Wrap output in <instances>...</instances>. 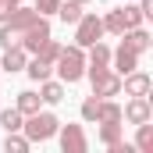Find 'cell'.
<instances>
[{"label": "cell", "instance_id": "1", "mask_svg": "<svg viewBox=\"0 0 153 153\" xmlns=\"http://www.w3.org/2000/svg\"><path fill=\"white\" fill-rule=\"evenodd\" d=\"M53 68H57L61 82H68V85L78 82V78L85 75V50H82V46H61V53H57Z\"/></svg>", "mask_w": 153, "mask_h": 153}, {"label": "cell", "instance_id": "2", "mask_svg": "<svg viewBox=\"0 0 153 153\" xmlns=\"http://www.w3.org/2000/svg\"><path fill=\"white\" fill-rule=\"evenodd\" d=\"M57 128H61V121L50 114V111H36V114H29L22 121V132H25L29 143H46V139H53Z\"/></svg>", "mask_w": 153, "mask_h": 153}, {"label": "cell", "instance_id": "3", "mask_svg": "<svg viewBox=\"0 0 153 153\" xmlns=\"http://www.w3.org/2000/svg\"><path fill=\"white\" fill-rule=\"evenodd\" d=\"M100 36H103V22H100L96 14H82L75 22V46L85 50V46H93Z\"/></svg>", "mask_w": 153, "mask_h": 153}, {"label": "cell", "instance_id": "4", "mask_svg": "<svg viewBox=\"0 0 153 153\" xmlns=\"http://www.w3.org/2000/svg\"><path fill=\"white\" fill-rule=\"evenodd\" d=\"M46 39H50V22L39 14V22H32V25L22 32V50H25V53H36Z\"/></svg>", "mask_w": 153, "mask_h": 153}, {"label": "cell", "instance_id": "5", "mask_svg": "<svg viewBox=\"0 0 153 153\" xmlns=\"http://www.w3.org/2000/svg\"><path fill=\"white\" fill-rule=\"evenodd\" d=\"M89 78H93V96H100V100L121 93V75L111 71V68H103V71H96V75H89Z\"/></svg>", "mask_w": 153, "mask_h": 153}, {"label": "cell", "instance_id": "6", "mask_svg": "<svg viewBox=\"0 0 153 153\" xmlns=\"http://www.w3.org/2000/svg\"><path fill=\"white\" fill-rule=\"evenodd\" d=\"M57 135H61V150H64V153H85V150H89L82 125H61Z\"/></svg>", "mask_w": 153, "mask_h": 153}, {"label": "cell", "instance_id": "7", "mask_svg": "<svg viewBox=\"0 0 153 153\" xmlns=\"http://www.w3.org/2000/svg\"><path fill=\"white\" fill-rule=\"evenodd\" d=\"M153 117V107L146 96H132L128 103H125V111H121V121H128V125H143V121H150Z\"/></svg>", "mask_w": 153, "mask_h": 153}, {"label": "cell", "instance_id": "8", "mask_svg": "<svg viewBox=\"0 0 153 153\" xmlns=\"http://www.w3.org/2000/svg\"><path fill=\"white\" fill-rule=\"evenodd\" d=\"M89 53H85V75H96V71H103V68H111V46H103L100 39L93 43V46H85Z\"/></svg>", "mask_w": 153, "mask_h": 153}, {"label": "cell", "instance_id": "9", "mask_svg": "<svg viewBox=\"0 0 153 153\" xmlns=\"http://www.w3.org/2000/svg\"><path fill=\"white\" fill-rule=\"evenodd\" d=\"M135 68H139V53H135V50H128L125 43H121L117 50H111V71L128 75V71H135Z\"/></svg>", "mask_w": 153, "mask_h": 153}, {"label": "cell", "instance_id": "10", "mask_svg": "<svg viewBox=\"0 0 153 153\" xmlns=\"http://www.w3.org/2000/svg\"><path fill=\"white\" fill-rule=\"evenodd\" d=\"M150 75L146 71H128V75H121V89H125V96H150Z\"/></svg>", "mask_w": 153, "mask_h": 153}, {"label": "cell", "instance_id": "11", "mask_svg": "<svg viewBox=\"0 0 153 153\" xmlns=\"http://www.w3.org/2000/svg\"><path fill=\"white\" fill-rule=\"evenodd\" d=\"M121 43H125L128 50H135V53H146L153 39H150V32L139 25V29H125V32H121Z\"/></svg>", "mask_w": 153, "mask_h": 153}, {"label": "cell", "instance_id": "12", "mask_svg": "<svg viewBox=\"0 0 153 153\" xmlns=\"http://www.w3.org/2000/svg\"><path fill=\"white\" fill-rule=\"evenodd\" d=\"M25 64H29V53H25L22 46H7L4 57H0V68L11 71V75H14V71H25Z\"/></svg>", "mask_w": 153, "mask_h": 153}, {"label": "cell", "instance_id": "13", "mask_svg": "<svg viewBox=\"0 0 153 153\" xmlns=\"http://www.w3.org/2000/svg\"><path fill=\"white\" fill-rule=\"evenodd\" d=\"M39 100H43V103H61V100H64V82L43 78V82H39Z\"/></svg>", "mask_w": 153, "mask_h": 153}, {"label": "cell", "instance_id": "14", "mask_svg": "<svg viewBox=\"0 0 153 153\" xmlns=\"http://www.w3.org/2000/svg\"><path fill=\"white\" fill-rule=\"evenodd\" d=\"M53 14H57V18H61L64 25H75L78 18H82V4H75V0H61Z\"/></svg>", "mask_w": 153, "mask_h": 153}, {"label": "cell", "instance_id": "15", "mask_svg": "<svg viewBox=\"0 0 153 153\" xmlns=\"http://www.w3.org/2000/svg\"><path fill=\"white\" fill-rule=\"evenodd\" d=\"M139 132H135V150L139 153H153V125L150 121H143V125H135Z\"/></svg>", "mask_w": 153, "mask_h": 153}, {"label": "cell", "instance_id": "16", "mask_svg": "<svg viewBox=\"0 0 153 153\" xmlns=\"http://www.w3.org/2000/svg\"><path fill=\"white\" fill-rule=\"evenodd\" d=\"M39 103H43V100H39V93H32V89L18 93V111H22L25 117H29V114H36V111H39Z\"/></svg>", "mask_w": 153, "mask_h": 153}, {"label": "cell", "instance_id": "17", "mask_svg": "<svg viewBox=\"0 0 153 153\" xmlns=\"http://www.w3.org/2000/svg\"><path fill=\"white\" fill-rule=\"evenodd\" d=\"M117 139H121V121H100V143L114 146Z\"/></svg>", "mask_w": 153, "mask_h": 153}, {"label": "cell", "instance_id": "18", "mask_svg": "<svg viewBox=\"0 0 153 153\" xmlns=\"http://www.w3.org/2000/svg\"><path fill=\"white\" fill-rule=\"evenodd\" d=\"M22 121H25V114L14 107V111H0V128L4 132H22Z\"/></svg>", "mask_w": 153, "mask_h": 153}, {"label": "cell", "instance_id": "19", "mask_svg": "<svg viewBox=\"0 0 153 153\" xmlns=\"http://www.w3.org/2000/svg\"><path fill=\"white\" fill-rule=\"evenodd\" d=\"M100 121H121V107H117L111 96H107V100H100V114H96V125H100Z\"/></svg>", "mask_w": 153, "mask_h": 153}, {"label": "cell", "instance_id": "20", "mask_svg": "<svg viewBox=\"0 0 153 153\" xmlns=\"http://www.w3.org/2000/svg\"><path fill=\"white\" fill-rule=\"evenodd\" d=\"M121 18H125V29H139L146 22L143 11H139V4H132V0H128V7H121Z\"/></svg>", "mask_w": 153, "mask_h": 153}, {"label": "cell", "instance_id": "21", "mask_svg": "<svg viewBox=\"0 0 153 153\" xmlns=\"http://www.w3.org/2000/svg\"><path fill=\"white\" fill-rule=\"evenodd\" d=\"M25 71H29V78H36V82H43V78H50V71H53V64H46V61H39V57H32V61L25 64Z\"/></svg>", "mask_w": 153, "mask_h": 153}, {"label": "cell", "instance_id": "22", "mask_svg": "<svg viewBox=\"0 0 153 153\" xmlns=\"http://www.w3.org/2000/svg\"><path fill=\"white\" fill-rule=\"evenodd\" d=\"M57 53H61V43H57V39L50 36V39H46V43H43V46L36 50V53H32V57H39V61H46V64H53V61H57Z\"/></svg>", "mask_w": 153, "mask_h": 153}, {"label": "cell", "instance_id": "23", "mask_svg": "<svg viewBox=\"0 0 153 153\" xmlns=\"http://www.w3.org/2000/svg\"><path fill=\"white\" fill-rule=\"evenodd\" d=\"M29 146H32V143H29L22 132H7V139H4V150L7 153H25Z\"/></svg>", "mask_w": 153, "mask_h": 153}, {"label": "cell", "instance_id": "24", "mask_svg": "<svg viewBox=\"0 0 153 153\" xmlns=\"http://www.w3.org/2000/svg\"><path fill=\"white\" fill-rule=\"evenodd\" d=\"M100 22H103V32H114V36L125 32V18H121V11H107V18H100Z\"/></svg>", "mask_w": 153, "mask_h": 153}, {"label": "cell", "instance_id": "25", "mask_svg": "<svg viewBox=\"0 0 153 153\" xmlns=\"http://www.w3.org/2000/svg\"><path fill=\"white\" fill-rule=\"evenodd\" d=\"M96 114H100V96H89V100L82 103V117H85V121H96Z\"/></svg>", "mask_w": 153, "mask_h": 153}, {"label": "cell", "instance_id": "26", "mask_svg": "<svg viewBox=\"0 0 153 153\" xmlns=\"http://www.w3.org/2000/svg\"><path fill=\"white\" fill-rule=\"evenodd\" d=\"M57 4H61V0H36V11L46 18V14H53V11H57Z\"/></svg>", "mask_w": 153, "mask_h": 153}, {"label": "cell", "instance_id": "27", "mask_svg": "<svg viewBox=\"0 0 153 153\" xmlns=\"http://www.w3.org/2000/svg\"><path fill=\"white\" fill-rule=\"evenodd\" d=\"M139 11H143V18H153V0H139Z\"/></svg>", "mask_w": 153, "mask_h": 153}, {"label": "cell", "instance_id": "28", "mask_svg": "<svg viewBox=\"0 0 153 153\" xmlns=\"http://www.w3.org/2000/svg\"><path fill=\"white\" fill-rule=\"evenodd\" d=\"M75 4H89V0H75Z\"/></svg>", "mask_w": 153, "mask_h": 153}, {"label": "cell", "instance_id": "29", "mask_svg": "<svg viewBox=\"0 0 153 153\" xmlns=\"http://www.w3.org/2000/svg\"><path fill=\"white\" fill-rule=\"evenodd\" d=\"M0 75H4V68H0Z\"/></svg>", "mask_w": 153, "mask_h": 153}]
</instances>
